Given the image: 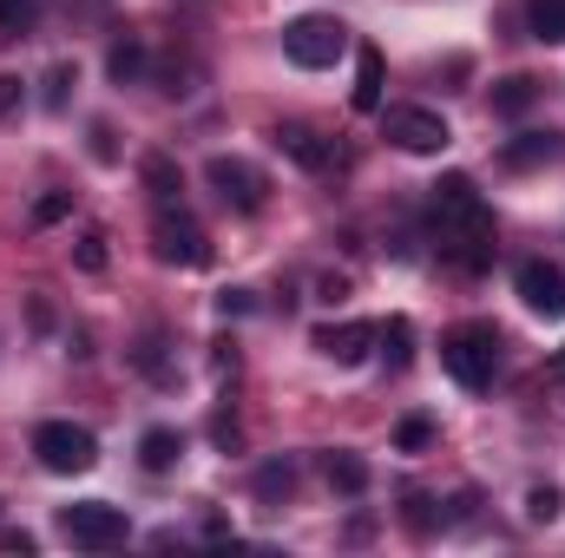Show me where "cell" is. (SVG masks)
<instances>
[{
  "label": "cell",
  "mask_w": 565,
  "mask_h": 558,
  "mask_svg": "<svg viewBox=\"0 0 565 558\" xmlns=\"http://www.w3.org/2000/svg\"><path fill=\"white\" fill-rule=\"evenodd\" d=\"M382 139L395 144V151H408V158H440L454 144V132L427 106H382Z\"/></svg>",
  "instance_id": "8992f818"
},
{
  "label": "cell",
  "mask_w": 565,
  "mask_h": 558,
  "mask_svg": "<svg viewBox=\"0 0 565 558\" xmlns=\"http://www.w3.org/2000/svg\"><path fill=\"white\" fill-rule=\"evenodd\" d=\"M526 519H533V526L559 519V486H533V493H526Z\"/></svg>",
  "instance_id": "484cf974"
},
{
  "label": "cell",
  "mask_w": 565,
  "mask_h": 558,
  "mask_svg": "<svg viewBox=\"0 0 565 558\" xmlns=\"http://www.w3.org/2000/svg\"><path fill=\"white\" fill-rule=\"evenodd\" d=\"M309 348L329 355L335 368H355V362H369V348H375V322H322V329L309 335Z\"/></svg>",
  "instance_id": "9c48e42d"
},
{
  "label": "cell",
  "mask_w": 565,
  "mask_h": 558,
  "mask_svg": "<svg viewBox=\"0 0 565 558\" xmlns=\"http://www.w3.org/2000/svg\"><path fill=\"white\" fill-rule=\"evenodd\" d=\"M106 73H113V86H139V79H145V40H139V33L113 40V53H106Z\"/></svg>",
  "instance_id": "e0dca14e"
},
{
  "label": "cell",
  "mask_w": 565,
  "mask_h": 558,
  "mask_svg": "<svg viewBox=\"0 0 565 558\" xmlns=\"http://www.w3.org/2000/svg\"><path fill=\"white\" fill-rule=\"evenodd\" d=\"M204 184H211L231 211H264V197H270V178H264L250 158H224V151L204 164Z\"/></svg>",
  "instance_id": "ba28073f"
},
{
  "label": "cell",
  "mask_w": 565,
  "mask_h": 558,
  "mask_svg": "<svg viewBox=\"0 0 565 558\" xmlns=\"http://www.w3.org/2000/svg\"><path fill=\"white\" fill-rule=\"evenodd\" d=\"M349 106H355V112H382V53H375V46H362V53H355Z\"/></svg>",
  "instance_id": "9a60e30c"
},
{
  "label": "cell",
  "mask_w": 565,
  "mask_h": 558,
  "mask_svg": "<svg viewBox=\"0 0 565 558\" xmlns=\"http://www.w3.org/2000/svg\"><path fill=\"white\" fill-rule=\"evenodd\" d=\"M440 368L460 382V388H493V368H500V342H493V329H480V322H467V329H454L447 342H440Z\"/></svg>",
  "instance_id": "277c9868"
},
{
  "label": "cell",
  "mask_w": 565,
  "mask_h": 558,
  "mask_svg": "<svg viewBox=\"0 0 565 558\" xmlns=\"http://www.w3.org/2000/svg\"><path fill=\"white\" fill-rule=\"evenodd\" d=\"M184 460V433L178 427H145L139 433V466L145 473H171Z\"/></svg>",
  "instance_id": "5bb4252c"
},
{
  "label": "cell",
  "mask_w": 565,
  "mask_h": 558,
  "mask_svg": "<svg viewBox=\"0 0 565 558\" xmlns=\"http://www.w3.org/2000/svg\"><path fill=\"white\" fill-rule=\"evenodd\" d=\"M316 296H322V302H349V277H322Z\"/></svg>",
  "instance_id": "f546056e"
},
{
  "label": "cell",
  "mask_w": 565,
  "mask_h": 558,
  "mask_svg": "<svg viewBox=\"0 0 565 558\" xmlns=\"http://www.w3.org/2000/svg\"><path fill=\"white\" fill-rule=\"evenodd\" d=\"M375 342H382L388 368H408V362H415V322H408V315H388V322L375 329Z\"/></svg>",
  "instance_id": "ac0fdd59"
},
{
  "label": "cell",
  "mask_w": 565,
  "mask_h": 558,
  "mask_svg": "<svg viewBox=\"0 0 565 558\" xmlns=\"http://www.w3.org/2000/svg\"><path fill=\"white\" fill-rule=\"evenodd\" d=\"M93 158H106V164H113V132H106V126H93Z\"/></svg>",
  "instance_id": "1f68e13d"
},
{
  "label": "cell",
  "mask_w": 565,
  "mask_h": 558,
  "mask_svg": "<svg viewBox=\"0 0 565 558\" xmlns=\"http://www.w3.org/2000/svg\"><path fill=\"white\" fill-rule=\"evenodd\" d=\"M540 99V79H526V73H513V79H500V93H493V112H507V119H520L526 106Z\"/></svg>",
  "instance_id": "d6986e66"
},
{
  "label": "cell",
  "mask_w": 565,
  "mask_h": 558,
  "mask_svg": "<svg viewBox=\"0 0 565 558\" xmlns=\"http://www.w3.org/2000/svg\"><path fill=\"white\" fill-rule=\"evenodd\" d=\"M559 151H565L559 132H520V139L500 144V164H507V171H540V164H553Z\"/></svg>",
  "instance_id": "4fadbf2b"
},
{
  "label": "cell",
  "mask_w": 565,
  "mask_h": 558,
  "mask_svg": "<svg viewBox=\"0 0 565 558\" xmlns=\"http://www.w3.org/2000/svg\"><path fill=\"white\" fill-rule=\"evenodd\" d=\"M270 144H277L289 164H302V171H335V139H322V132H309V126H296V119H282L277 132H270Z\"/></svg>",
  "instance_id": "30bf717a"
},
{
  "label": "cell",
  "mask_w": 565,
  "mask_h": 558,
  "mask_svg": "<svg viewBox=\"0 0 565 558\" xmlns=\"http://www.w3.org/2000/svg\"><path fill=\"white\" fill-rule=\"evenodd\" d=\"M73 211V191H46V197H33V224H60Z\"/></svg>",
  "instance_id": "4316f807"
},
{
  "label": "cell",
  "mask_w": 565,
  "mask_h": 558,
  "mask_svg": "<svg viewBox=\"0 0 565 558\" xmlns=\"http://www.w3.org/2000/svg\"><path fill=\"white\" fill-rule=\"evenodd\" d=\"M20 99H26V79H20V73H0V119H13Z\"/></svg>",
  "instance_id": "83f0119b"
},
{
  "label": "cell",
  "mask_w": 565,
  "mask_h": 558,
  "mask_svg": "<svg viewBox=\"0 0 565 558\" xmlns=\"http://www.w3.org/2000/svg\"><path fill=\"white\" fill-rule=\"evenodd\" d=\"M126 513L119 506H106V500H79V506H60V539H73V546H86V552H113V546H126Z\"/></svg>",
  "instance_id": "52a82bcc"
},
{
  "label": "cell",
  "mask_w": 565,
  "mask_h": 558,
  "mask_svg": "<svg viewBox=\"0 0 565 558\" xmlns=\"http://www.w3.org/2000/svg\"><path fill=\"white\" fill-rule=\"evenodd\" d=\"M250 309H257L250 289H224V296H217V315H224V322H231V315H250Z\"/></svg>",
  "instance_id": "f1b7e54d"
},
{
  "label": "cell",
  "mask_w": 565,
  "mask_h": 558,
  "mask_svg": "<svg viewBox=\"0 0 565 558\" xmlns=\"http://www.w3.org/2000/svg\"><path fill=\"white\" fill-rule=\"evenodd\" d=\"M0 552H20V558H26V552H33V533H0Z\"/></svg>",
  "instance_id": "4dcf8cb0"
},
{
  "label": "cell",
  "mask_w": 565,
  "mask_h": 558,
  "mask_svg": "<svg viewBox=\"0 0 565 558\" xmlns=\"http://www.w3.org/2000/svg\"><path fill=\"white\" fill-rule=\"evenodd\" d=\"M322 473H329V486L342 500H362L369 493V460L362 453H322Z\"/></svg>",
  "instance_id": "2e32d148"
},
{
  "label": "cell",
  "mask_w": 565,
  "mask_h": 558,
  "mask_svg": "<svg viewBox=\"0 0 565 558\" xmlns=\"http://www.w3.org/2000/svg\"><path fill=\"white\" fill-rule=\"evenodd\" d=\"M40 20V0H0V40H20Z\"/></svg>",
  "instance_id": "ffe728a7"
},
{
  "label": "cell",
  "mask_w": 565,
  "mask_h": 558,
  "mask_svg": "<svg viewBox=\"0 0 565 558\" xmlns=\"http://www.w3.org/2000/svg\"><path fill=\"white\" fill-rule=\"evenodd\" d=\"M427 204H434L440 257L460 264V270H487V264H493V217H487L473 178H467V171H447V178L427 191Z\"/></svg>",
  "instance_id": "6da1fadb"
},
{
  "label": "cell",
  "mask_w": 565,
  "mask_h": 558,
  "mask_svg": "<svg viewBox=\"0 0 565 558\" xmlns=\"http://www.w3.org/2000/svg\"><path fill=\"white\" fill-rule=\"evenodd\" d=\"M289 486H296V466H289V460H270V466L257 473V500H289Z\"/></svg>",
  "instance_id": "603a6c76"
},
{
  "label": "cell",
  "mask_w": 565,
  "mask_h": 558,
  "mask_svg": "<svg viewBox=\"0 0 565 558\" xmlns=\"http://www.w3.org/2000/svg\"><path fill=\"white\" fill-rule=\"evenodd\" d=\"M73 264H79L86 277H99V270H106V230H86V237L73 244Z\"/></svg>",
  "instance_id": "cb8c5ba5"
},
{
  "label": "cell",
  "mask_w": 565,
  "mask_h": 558,
  "mask_svg": "<svg viewBox=\"0 0 565 558\" xmlns=\"http://www.w3.org/2000/svg\"><path fill=\"white\" fill-rule=\"evenodd\" d=\"M151 250H158V264H178V270H211V237H204V224L198 217H184V204H158V217H151Z\"/></svg>",
  "instance_id": "3957f363"
},
{
  "label": "cell",
  "mask_w": 565,
  "mask_h": 558,
  "mask_svg": "<svg viewBox=\"0 0 565 558\" xmlns=\"http://www.w3.org/2000/svg\"><path fill=\"white\" fill-rule=\"evenodd\" d=\"M520 296H526V309H540V315H565V270L553 264H520Z\"/></svg>",
  "instance_id": "8fae6325"
},
{
  "label": "cell",
  "mask_w": 565,
  "mask_h": 558,
  "mask_svg": "<svg viewBox=\"0 0 565 558\" xmlns=\"http://www.w3.org/2000/svg\"><path fill=\"white\" fill-rule=\"evenodd\" d=\"M533 33L565 46V0H533Z\"/></svg>",
  "instance_id": "44dd1931"
},
{
  "label": "cell",
  "mask_w": 565,
  "mask_h": 558,
  "mask_svg": "<svg viewBox=\"0 0 565 558\" xmlns=\"http://www.w3.org/2000/svg\"><path fill=\"white\" fill-rule=\"evenodd\" d=\"M427 440H434V420L427 415H408L402 427H395V447H402V453H422Z\"/></svg>",
  "instance_id": "d4e9b609"
},
{
  "label": "cell",
  "mask_w": 565,
  "mask_h": 558,
  "mask_svg": "<svg viewBox=\"0 0 565 558\" xmlns=\"http://www.w3.org/2000/svg\"><path fill=\"white\" fill-rule=\"evenodd\" d=\"M33 460H40L46 473H93V466H99V440H93V427L40 420V427H33Z\"/></svg>",
  "instance_id": "5b68a950"
},
{
  "label": "cell",
  "mask_w": 565,
  "mask_h": 558,
  "mask_svg": "<svg viewBox=\"0 0 565 558\" xmlns=\"http://www.w3.org/2000/svg\"><path fill=\"white\" fill-rule=\"evenodd\" d=\"M139 178H145V191H151V204H184V171H178L171 151H145Z\"/></svg>",
  "instance_id": "7c38bea8"
},
{
  "label": "cell",
  "mask_w": 565,
  "mask_h": 558,
  "mask_svg": "<svg viewBox=\"0 0 565 558\" xmlns=\"http://www.w3.org/2000/svg\"><path fill=\"white\" fill-rule=\"evenodd\" d=\"M282 53H289V66L322 73V66H335V60L349 53V26H342L335 13H296V20L282 26Z\"/></svg>",
  "instance_id": "7a4b0ae2"
},
{
  "label": "cell",
  "mask_w": 565,
  "mask_h": 558,
  "mask_svg": "<svg viewBox=\"0 0 565 558\" xmlns=\"http://www.w3.org/2000/svg\"><path fill=\"white\" fill-rule=\"evenodd\" d=\"M73 86H79V66H66V60H60V66L46 73V93H40V99H46L53 112H66V99H73Z\"/></svg>",
  "instance_id": "7402d4cb"
}]
</instances>
